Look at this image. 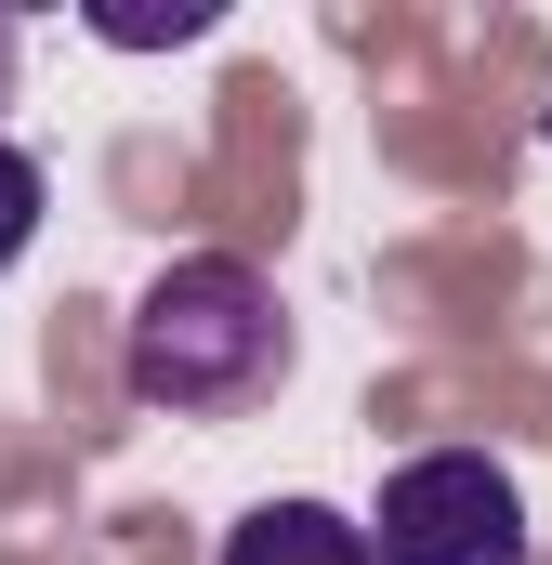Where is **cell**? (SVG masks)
<instances>
[{
	"instance_id": "1",
	"label": "cell",
	"mask_w": 552,
	"mask_h": 565,
	"mask_svg": "<svg viewBox=\"0 0 552 565\" xmlns=\"http://www.w3.org/2000/svg\"><path fill=\"white\" fill-rule=\"evenodd\" d=\"M289 355H302V329H289L276 277L237 264V250L158 264V277L132 289V329H119V382H132L145 408H171V422L264 408L276 382H289Z\"/></svg>"
},
{
	"instance_id": "2",
	"label": "cell",
	"mask_w": 552,
	"mask_h": 565,
	"mask_svg": "<svg viewBox=\"0 0 552 565\" xmlns=\"http://www.w3.org/2000/svg\"><path fill=\"white\" fill-rule=\"evenodd\" d=\"M355 526H369V565H527V487L487 447H421L382 473Z\"/></svg>"
},
{
	"instance_id": "3",
	"label": "cell",
	"mask_w": 552,
	"mask_h": 565,
	"mask_svg": "<svg viewBox=\"0 0 552 565\" xmlns=\"http://www.w3.org/2000/svg\"><path fill=\"white\" fill-rule=\"evenodd\" d=\"M211 565H369V526L329 513V500H264V513L224 526V553H211Z\"/></svg>"
},
{
	"instance_id": "4",
	"label": "cell",
	"mask_w": 552,
	"mask_h": 565,
	"mask_svg": "<svg viewBox=\"0 0 552 565\" xmlns=\"http://www.w3.org/2000/svg\"><path fill=\"white\" fill-rule=\"evenodd\" d=\"M40 211H53V184H40V158L0 132V264H26V237H40Z\"/></svg>"
},
{
	"instance_id": "5",
	"label": "cell",
	"mask_w": 552,
	"mask_h": 565,
	"mask_svg": "<svg viewBox=\"0 0 552 565\" xmlns=\"http://www.w3.org/2000/svg\"><path fill=\"white\" fill-rule=\"evenodd\" d=\"M93 26H106L119 53H158V40H198V26H211V0H171V13H93Z\"/></svg>"
},
{
	"instance_id": "6",
	"label": "cell",
	"mask_w": 552,
	"mask_h": 565,
	"mask_svg": "<svg viewBox=\"0 0 552 565\" xmlns=\"http://www.w3.org/2000/svg\"><path fill=\"white\" fill-rule=\"evenodd\" d=\"M13 66H26V26L0 13V106H13Z\"/></svg>"
},
{
	"instance_id": "7",
	"label": "cell",
	"mask_w": 552,
	"mask_h": 565,
	"mask_svg": "<svg viewBox=\"0 0 552 565\" xmlns=\"http://www.w3.org/2000/svg\"><path fill=\"white\" fill-rule=\"evenodd\" d=\"M540 132H552V106H540Z\"/></svg>"
}]
</instances>
